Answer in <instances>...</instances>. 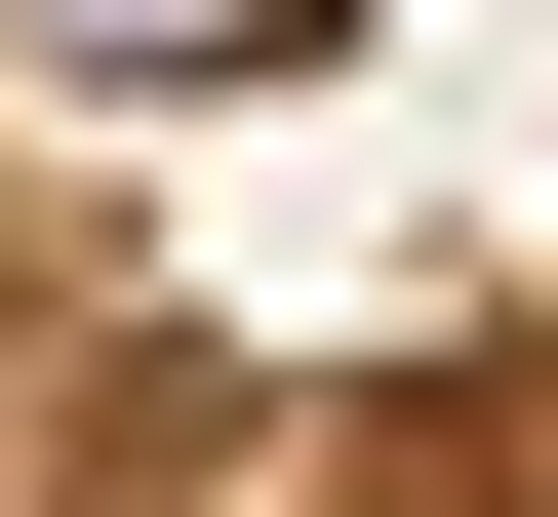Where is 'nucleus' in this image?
<instances>
[{"label": "nucleus", "mask_w": 558, "mask_h": 517, "mask_svg": "<svg viewBox=\"0 0 558 517\" xmlns=\"http://www.w3.org/2000/svg\"><path fill=\"white\" fill-rule=\"evenodd\" d=\"M319 0H0V81H81V120H240Z\"/></svg>", "instance_id": "obj_1"}, {"label": "nucleus", "mask_w": 558, "mask_h": 517, "mask_svg": "<svg viewBox=\"0 0 558 517\" xmlns=\"http://www.w3.org/2000/svg\"><path fill=\"white\" fill-rule=\"evenodd\" d=\"M0 398H40V160H0Z\"/></svg>", "instance_id": "obj_2"}]
</instances>
